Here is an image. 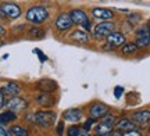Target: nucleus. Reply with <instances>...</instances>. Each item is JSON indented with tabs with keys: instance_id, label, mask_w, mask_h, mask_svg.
Listing matches in <instances>:
<instances>
[{
	"instance_id": "obj_19",
	"label": "nucleus",
	"mask_w": 150,
	"mask_h": 136,
	"mask_svg": "<svg viewBox=\"0 0 150 136\" xmlns=\"http://www.w3.org/2000/svg\"><path fill=\"white\" fill-rule=\"evenodd\" d=\"M16 118H17L16 113H13V111H10V110H7V111H4V113L0 114V125H4V124L13 122V121H16Z\"/></svg>"
},
{
	"instance_id": "obj_32",
	"label": "nucleus",
	"mask_w": 150,
	"mask_h": 136,
	"mask_svg": "<svg viewBox=\"0 0 150 136\" xmlns=\"http://www.w3.org/2000/svg\"><path fill=\"white\" fill-rule=\"evenodd\" d=\"M95 122H96V121H95V118H89V120L86 121V124H85V126H83V128H85V129H88V131H89V128H91L92 125H93V124H95Z\"/></svg>"
},
{
	"instance_id": "obj_23",
	"label": "nucleus",
	"mask_w": 150,
	"mask_h": 136,
	"mask_svg": "<svg viewBox=\"0 0 150 136\" xmlns=\"http://www.w3.org/2000/svg\"><path fill=\"white\" fill-rule=\"evenodd\" d=\"M11 133H14L16 136H28L29 133H28V131L25 129V128H22V126L20 125H13L10 129Z\"/></svg>"
},
{
	"instance_id": "obj_35",
	"label": "nucleus",
	"mask_w": 150,
	"mask_h": 136,
	"mask_svg": "<svg viewBox=\"0 0 150 136\" xmlns=\"http://www.w3.org/2000/svg\"><path fill=\"white\" fill-rule=\"evenodd\" d=\"M4 103H6L4 94H3V93H1V90H0V109H1V107H4Z\"/></svg>"
},
{
	"instance_id": "obj_5",
	"label": "nucleus",
	"mask_w": 150,
	"mask_h": 136,
	"mask_svg": "<svg viewBox=\"0 0 150 136\" xmlns=\"http://www.w3.org/2000/svg\"><path fill=\"white\" fill-rule=\"evenodd\" d=\"M72 25H74V22L71 20L70 13H61V14L57 16L56 21H54V27H56V29H57L59 32L68 31V29L72 28Z\"/></svg>"
},
{
	"instance_id": "obj_38",
	"label": "nucleus",
	"mask_w": 150,
	"mask_h": 136,
	"mask_svg": "<svg viewBox=\"0 0 150 136\" xmlns=\"http://www.w3.org/2000/svg\"><path fill=\"white\" fill-rule=\"evenodd\" d=\"M0 18H7V17L4 16V13H3V10L0 8Z\"/></svg>"
},
{
	"instance_id": "obj_8",
	"label": "nucleus",
	"mask_w": 150,
	"mask_h": 136,
	"mask_svg": "<svg viewBox=\"0 0 150 136\" xmlns=\"http://www.w3.org/2000/svg\"><path fill=\"white\" fill-rule=\"evenodd\" d=\"M35 87H36L38 90H40V92L52 93V92H56V90L59 89V85H57V82L53 81V79L43 78V79H39V81L35 83Z\"/></svg>"
},
{
	"instance_id": "obj_16",
	"label": "nucleus",
	"mask_w": 150,
	"mask_h": 136,
	"mask_svg": "<svg viewBox=\"0 0 150 136\" xmlns=\"http://www.w3.org/2000/svg\"><path fill=\"white\" fill-rule=\"evenodd\" d=\"M36 103L40 104L42 107H53L54 103H56V100L54 97L47 92H40L39 94L36 96Z\"/></svg>"
},
{
	"instance_id": "obj_22",
	"label": "nucleus",
	"mask_w": 150,
	"mask_h": 136,
	"mask_svg": "<svg viewBox=\"0 0 150 136\" xmlns=\"http://www.w3.org/2000/svg\"><path fill=\"white\" fill-rule=\"evenodd\" d=\"M136 46L138 49H146L150 46V35H146V36H136Z\"/></svg>"
},
{
	"instance_id": "obj_34",
	"label": "nucleus",
	"mask_w": 150,
	"mask_h": 136,
	"mask_svg": "<svg viewBox=\"0 0 150 136\" xmlns=\"http://www.w3.org/2000/svg\"><path fill=\"white\" fill-rule=\"evenodd\" d=\"M0 136H11V132L7 131V129H4L3 126L0 125Z\"/></svg>"
},
{
	"instance_id": "obj_42",
	"label": "nucleus",
	"mask_w": 150,
	"mask_h": 136,
	"mask_svg": "<svg viewBox=\"0 0 150 136\" xmlns=\"http://www.w3.org/2000/svg\"><path fill=\"white\" fill-rule=\"evenodd\" d=\"M149 133H150V125H149Z\"/></svg>"
},
{
	"instance_id": "obj_20",
	"label": "nucleus",
	"mask_w": 150,
	"mask_h": 136,
	"mask_svg": "<svg viewBox=\"0 0 150 136\" xmlns=\"http://www.w3.org/2000/svg\"><path fill=\"white\" fill-rule=\"evenodd\" d=\"M28 36H29V39L38 40V39L45 38V31H43L42 28H39L35 25V27H32L29 31H28Z\"/></svg>"
},
{
	"instance_id": "obj_28",
	"label": "nucleus",
	"mask_w": 150,
	"mask_h": 136,
	"mask_svg": "<svg viewBox=\"0 0 150 136\" xmlns=\"http://www.w3.org/2000/svg\"><path fill=\"white\" fill-rule=\"evenodd\" d=\"M124 93V87L122 86H115L114 87V97L115 99H120L121 96H122Z\"/></svg>"
},
{
	"instance_id": "obj_31",
	"label": "nucleus",
	"mask_w": 150,
	"mask_h": 136,
	"mask_svg": "<svg viewBox=\"0 0 150 136\" xmlns=\"http://www.w3.org/2000/svg\"><path fill=\"white\" fill-rule=\"evenodd\" d=\"M78 126H70V129H68V136H76L78 133Z\"/></svg>"
},
{
	"instance_id": "obj_9",
	"label": "nucleus",
	"mask_w": 150,
	"mask_h": 136,
	"mask_svg": "<svg viewBox=\"0 0 150 136\" xmlns=\"http://www.w3.org/2000/svg\"><path fill=\"white\" fill-rule=\"evenodd\" d=\"M127 42V39L121 32L118 31H112L107 38H106V43H108L112 49H117V47H121L124 43Z\"/></svg>"
},
{
	"instance_id": "obj_7",
	"label": "nucleus",
	"mask_w": 150,
	"mask_h": 136,
	"mask_svg": "<svg viewBox=\"0 0 150 136\" xmlns=\"http://www.w3.org/2000/svg\"><path fill=\"white\" fill-rule=\"evenodd\" d=\"M0 8L3 10L4 16L7 18H10V20H17L21 16V7L17 6L16 3H3L0 6Z\"/></svg>"
},
{
	"instance_id": "obj_30",
	"label": "nucleus",
	"mask_w": 150,
	"mask_h": 136,
	"mask_svg": "<svg viewBox=\"0 0 150 136\" xmlns=\"http://www.w3.org/2000/svg\"><path fill=\"white\" fill-rule=\"evenodd\" d=\"M63 131H64V122L60 121L57 125V136H63Z\"/></svg>"
},
{
	"instance_id": "obj_40",
	"label": "nucleus",
	"mask_w": 150,
	"mask_h": 136,
	"mask_svg": "<svg viewBox=\"0 0 150 136\" xmlns=\"http://www.w3.org/2000/svg\"><path fill=\"white\" fill-rule=\"evenodd\" d=\"M95 136H106V135H99V133H96V135H95Z\"/></svg>"
},
{
	"instance_id": "obj_27",
	"label": "nucleus",
	"mask_w": 150,
	"mask_h": 136,
	"mask_svg": "<svg viewBox=\"0 0 150 136\" xmlns=\"http://www.w3.org/2000/svg\"><path fill=\"white\" fill-rule=\"evenodd\" d=\"M33 53H36V54H38V57H39L40 63H46V61H47V56H45V53H43L42 50L33 49Z\"/></svg>"
},
{
	"instance_id": "obj_1",
	"label": "nucleus",
	"mask_w": 150,
	"mask_h": 136,
	"mask_svg": "<svg viewBox=\"0 0 150 136\" xmlns=\"http://www.w3.org/2000/svg\"><path fill=\"white\" fill-rule=\"evenodd\" d=\"M25 18L33 25H40L49 18V11L45 6H32L27 10Z\"/></svg>"
},
{
	"instance_id": "obj_25",
	"label": "nucleus",
	"mask_w": 150,
	"mask_h": 136,
	"mask_svg": "<svg viewBox=\"0 0 150 136\" xmlns=\"http://www.w3.org/2000/svg\"><path fill=\"white\" fill-rule=\"evenodd\" d=\"M135 33H136V36H146V35H150V31L147 25H142V27H139L135 31Z\"/></svg>"
},
{
	"instance_id": "obj_11",
	"label": "nucleus",
	"mask_w": 150,
	"mask_h": 136,
	"mask_svg": "<svg viewBox=\"0 0 150 136\" xmlns=\"http://www.w3.org/2000/svg\"><path fill=\"white\" fill-rule=\"evenodd\" d=\"M1 93L6 96H8V97H14V96H18L20 94V92H21V87H20V85L18 83H16V82H7L6 85H3L1 86Z\"/></svg>"
},
{
	"instance_id": "obj_18",
	"label": "nucleus",
	"mask_w": 150,
	"mask_h": 136,
	"mask_svg": "<svg viewBox=\"0 0 150 136\" xmlns=\"http://www.w3.org/2000/svg\"><path fill=\"white\" fill-rule=\"evenodd\" d=\"M138 51V46L135 42H125V43L121 46V53L125 56L128 54H135Z\"/></svg>"
},
{
	"instance_id": "obj_39",
	"label": "nucleus",
	"mask_w": 150,
	"mask_h": 136,
	"mask_svg": "<svg viewBox=\"0 0 150 136\" xmlns=\"http://www.w3.org/2000/svg\"><path fill=\"white\" fill-rule=\"evenodd\" d=\"M146 25H147V28H149V31H150V20L147 21V24H146Z\"/></svg>"
},
{
	"instance_id": "obj_26",
	"label": "nucleus",
	"mask_w": 150,
	"mask_h": 136,
	"mask_svg": "<svg viewBox=\"0 0 150 136\" xmlns=\"http://www.w3.org/2000/svg\"><path fill=\"white\" fill-rule=\"evenodd\" d=\"M140 20H142V16H140V14H129L127 22H128V24H138Z\"/></svg>"
},
{
	"instance_id": "obj_10",
	"label": "nucleus",
	"mask_w": 150,
	"mask_h": 136,
	"mask_svg": "<svg viewBox=\"0 0 150 136\" xmlns=\"http://www.w3.org/2000/svg\"><path fill=\"white\" fill-rule=\"evenodd\" d=\"M91 14L93 18L103 20V21H108L114 18V13L110 8H104V7H93L91 10Z\"/></svg>"
},
{
	"instance_id": "obj_13",
	"label": "nucleus",
	"mask_w": 150,
	"mask_h": 136,
	"mask_svg": "<svg viewBox=\"0 0 150 136\" xmlns=\"http://www.w3.org/2000/svg\"><path fill=\"white\" fill-rule=\"evenodd\" d=\"M70 39L72 40V42H75V43H81V44H85L89 42V33H88V31H85V29H76V31H74V32H71L70 35Z\"/></svg>"
},
{
	"instance_id": "obj_14",
	"label": "nucleus",
	"mask_w": 150,
	"mask_h": 136,
	"mask_svg": "<svg viewBox=\"0 0 150 136\" xmlns=\"http://www.w3.org/2000/svg\"><path fill=\"white\" fill-rule=\"evenodd\" d=\"M63 118H64V121H68V122H72V124H76V122H79L81 118H82V110L81 109L65 110L64 114H63Z\"/></svg>"
},
{
	"instance_id": "obj_4",
	"label": "nucleus",
	"mask_w": 150,
	"mask_h": 136,
	"mask_svg": "<svg viewBox=\"0 0 150 136\" xmlns=\"http://www.w3.org/2000/svg\"><path fill=\"white\" fill-rule=\"evenodd\" d=\"M4 106L7 107V110H10L13 113H21L24 110L28 107V103L27 100H24L22 97L20 96H14V97H10L7 101L4 103Z\"/></svg>"
},
{
	"instance_id": "obj_41",
	"label": "nucleus",
	"mask_w": 150,
	"mask_h": 136,
	"mask_svg": "<svg viewBox=\"0 0 150 136\" xmlns=\"http://www.w3.org/2000/svg\"><path fill=\"white\" fill-rule=\"evenodd\" d=\"M102 1H108V0H102Z\"/></svg>"
},
{
	"instance_id": "obj_2",
	"label": "nucleus",
	"mask_w": 150,
	"mask_h": 136,
	"mask_svg": "<svg viewBox=\"0 0 150 136\" xmlns=\"http://www.w3.org/2000/svg\"><path fill=\"white\" fill-rule=\"evenodd\" d=\"M33 121L42 128H49L56 121V113L54 111H38L33 114Z\"/></svg>"
},
{
	"instance_id": "obj_6",
	"label": "nucleus",
	"mask_w": 150,
	"mask_h": 136,
	"mask_svg": "<svg viewBox=\"0 0 150 136\" xmlns=\"http://www.w3.org/2000/svg\"><path fill=\"white\" fill-rule=\"evenodd\" d=\"M108 114V107L104 106L103 103H99V101H95L89 106V115L95 120H99V118H103L104 115Z\"/></svg>"
},
{
	"instance_id": "obj_17",
	"label": "nucleus",
	"mask_w": 150,
	"mask_h": 136,
	"mask_svg": "<svg viewBox=\"0 0 150 136\" xmlns=\"http://www.w3.org/2000/svg\"><path fill=\"white\" fill-rule=\"evenodd\" d=\"M117 129H120L121 132L125 131H131V129H136V124L134 121L128 120V118H122L117 122Z\"/></svg>"
},
{
	"instance_id": "obj_24",
	"label": "nucleus",
	"mask_w": 150,
	"mask_h": 136,
	"mask_svg": "<svg viewBox=\"0 0 150 136\" xmlns=\"http://www.w3.org/2000/svg\"><path fill=\"white\" fill-rule=\"evenodd\" d=\"M117 118L114 117V115H111V114H107V115H104L102 118V122H104V124H107V125H110V126H114L117 122Z\"/></svg>"
},
{
	"instance_id": "obj_21",
	"label": "nucleus",
	"mask_w": 150,
	"mask_h": 136,
	"mask_svg": "<svg viewBox=\"0 0 150 136\" xmlns=\"http://www.w3.org/2000/svg\"><path fill=\"white\" fill-rule=\"evenodd\" d=\"M112 128L114 126H110V125H107V124H104V122H99L96 125V128H95V131H96V133H99V135H106V136H108L110 133H111V131H112Z\"/></svg>"
},
{
	"instance_id": "obj_33",
	"label": "nucleus",
	"mask_w": 150,
	"mask_h": 136,
	"mask_svg": "<svg viewBox=\"0 0 150 136\" xmlns=\"http://www.w3.org/2000/svg\"><path fill=\"white\" fill-rule=\"evenodd\" d=\"M76 136H91L89 135V132H88V129H85V128H83V129H78V133H76Z\"/></svg>"
},
{
	"instance_id": "obj_12",
	"label": "nucleus",
	"mask_w": 150,
	"mask_h": 136,
	"mask_svg": "<svg viewBox=\"0 0 150 136\" xmlns=\"http://www.w3.org/2000/svg\"><path fill=\"white\" fill-rule=\"evenodd\" d=\"M70 17L75 25H82V24H85L86 21H89L88 14H86L83 10H79V8H72V10L70 11Z\"/></svg>"
},
{
	"instance_id": "obj_36",
	"label": "nucleus",
	"mask_w": 150,
	"mask_h": 136,
	"mask_svg": "<svg viewBox=\"0 0 150 136\" xmlns=\"http://www.w3.org/2000/svg\"><path fill=\"white\" fill-rule=\"evenodd\" d=\"M108 136H122V133H121L120 129H117V131H111V133H110Z\"/></svg>"
},
{
	"instance_id": "obj_15",
	"label": "nucleus",
	"mask_w": 150,
	"mask_h": 136,
	"mask_svg": "<svg viewBox=\"0 0 150 136\" xmlns=\"http://www.w3.org/2000/svg\"><path fill=\"white\" fill-rule=\"evenodd\" d=\"M132 121L138 125H146L150 122V111L149 110H140L132 114Z\"/></svg>"
},
{
	"instance_id": "obj_3",
	"label": "nucleus",
	"mask_w": 150,
	"mask_h": 136,
	"mask_svg": "<svg viewBox=\"0 0 150 136\" xmlns=\"http://www.w3.org/2000/svg\"><path fill=\"white\" fill-rule=\"evenodd\" d=\"M112 31H115V24L111 21H103L93 28V36L97 39H106Z\"/></svg>"
},
{
	"instance_id": "obj_29",
	"label": "nucleus",
	"mask_w": 150,
	"mask_h": 136,
	"mask_svg": "<svg viewBox=\"0 0 150 136\" xmlns=\"http://www.w3.org/2000/svg\"><path fill=\"white\" fill-rule=\"evenodd\" d=\"M122 136H142L140 132L138 129H131V131H125L122 133Z\"/></svg>"
},
{
	"instance_id": "obj_37",
	"label": "nucleus",
	"mask_w": 150,
	"mask_h": 136,
	"mask_svg": "<svg viewBox=\"0 0 150 136\" xmlns=\"http://www.w3.org/2000/svg\"><path fill=\"white\" fill-rule=\"evenodd\" d=\"M4 33H6V28L3 27V25H0V38L4 36Z\"/></svg>"
}]
</instances>
